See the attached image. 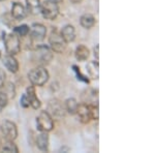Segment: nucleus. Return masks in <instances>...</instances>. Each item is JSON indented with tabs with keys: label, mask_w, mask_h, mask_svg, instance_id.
<instances>
[{
	"label": "nucleus",
	"mask_w": 155,
	"mask_h": 153,
	"mask_svg": "<svg viewBox=\"0 0 155 153\" xmlns=\"http://www.w3.org/2000/svg\"><path fill=\"white\" fill-rule=\"evenodd\" d=\"M90 106V112H91V118L92 119L97 120L99 117V112H98V105H89Z\"/></svg>",
	"instance_id": "nucleus-24"
},
{
	"label": "nucleus",
	"mask_w": 155,
	"mask_h": 153,
	"mask_svg": "<svg viewBox=\"0 0 155 153\" xmlns=\"http://www.w3.org/2000/svg\"><path fill=\"white\" fill-rule=\"evenodd\" d=\"M4 46H5L6 53L8 55L15 56L16 54H18L21 50V42L19 36L16 33L7 34L4 38Z\"/></svg>",
	"instance_id": "nucleus-3"
},
{
	"label": "nucleus",
	"mask_w": 155,
	"mask_h": 153,
	"mask_svg": "<svg viewBox=\"0 0 155 153\" xmlns=\"http://www.w3.org/2000/svg\"><path fill=\"white\" fill-rule=\"evenodd\" d=\"M78 101L74 98H68L66 99L65 104H64V107H65V111L71 115H74L77 113V109H78Z\"/></svg>",
	"instance_id": "nucleus-20"
},
{
	"label": "nucleus",
	"mask_w": 155,
	"mask_h": 153,
	"mask_svg": "<svg viewBox=\"0 0 155 153\" xmlns=\"http://www.w3.org/2000/svg\"><path fill=\"white\" fill-rule=\"evenodd\" d=\"M41 0H26L27 12L36 15L41 12Z\"/></svg>",
	"instance_id": "nucleus-17"
},
{
	"label": "nucleus",
	"mask_w": 155,
	"mask_h": 153,
	"mask_svg": "<svg viewBox=\"0 0 155 153\" xmlns=\"http://www.w3.org/2000/svg\"><path fill=\"white\" fill-rule=\"evenodd\" d=\"M41 12L45 19L54 20L59 14L58 4L51 0H46L41 4Z\"/></svg>",
	"instance_id": "nucleus-2"
},
{
	"label": "nucleus",
	"mask_w": 155,
	"mask_h": 153,
	"mask_svg": "<svg viewBox=\"0 0 155 153\" xmlns=\"http://www.w3.org/2000/svg\"><path fill=\"white\" fill-rule=\"evenodd\" d=\"M1 131L3 134L4 138L6 140H11L14 141L17 137H18V128H17V125L12 121H3L1 124Z\"/></svg>",
	"instance_id": "nucleus-8"
},
{
	"label": "nucleus",
	"mask_w": 155,
	"mask_h": 153,
	"mask_svg": "<svg viewBox=\"0 0 155 153\" xmlns=\"http://www.w3.org/2000/svg\"><path fill=\"white\" fill-rule=\"evenodd\" d=\"M74 55H76L77 60H79V61H85V60H87V58L89 57L88 48L83 46V45L77 47L76 52H74Z\"/></svg>",
	"instance_id": "nucleus-19"
},
{
	"label": "nucleus",
	"mask_w": 155,
	"mask_h": 153,
	"mask_svg": "<svg viewBox=\"0 0 155 153\" xmlns=\"http://www.w3.org/2000/svg\"><path fill=\"white\" fill-rule=\"evenodd\" d=\"M98 50H99V46H96L94 48V56L96 57V59L99 58V55H98Z\"/></svg>",
	"instance_id": "nucleus-29"
},
{
	"label": "nucleus",
	"mask_w": 155,
	"mask_h": 153,
	"mask_svg": "<svg viewBox=\"0 0 155 153\" xmlns=\"http://www.w3.org/2000/svg\"><path fill=\"white\" fill-rule=\"evenodd\" d=\"M21 106L23 108H28L30 106L29 104V100L27 98V95L26 94H23L21 97Z\"/></svg>",
	"instance_id": "nucleus-27"
},
{
	"label": "nucleus",
	"mask_w": 155,
	"mask_h": 153,
	"mask_svg": "<svg viewBox=\"0 0 155 153\" xmlns=\"http://www.w3.org/2000/svg\"><path fill=\"white\" fill-rule=\"evenodd\" d=\"M4 83H5V72L0 68V88L3 86Z\"/></svg>",
	"instance_id": "nucleus-28"
},
{
	"label": "nucleus",
	"mask_w": 155,
	"mask_h": 153,
	"mask_svg": "<svg viewBox=\"0 0 155 153\" xmlns=\"http://www.w3.org/2000/svg\"><path fill=\"white\" fill-rule=\"evenodd\" d=\"M3 64L9 72H12V74H16V72L19 71V63H18V61H17V59L15 58L12 55H6V56H4Z\"/></svg>",
	"instance_id": "nucleus-13"
},
{
	"label": "nucleus",
	"mask_w": 155,
	"mask_h": 153,
	"mask_svg": "<svg viewBox=\"0 0 155 153\" xmlns=\"http://www.w3.org/2000/svg\"><path fill=\"white\" fill-rule=\"evenodd\" d=\"M1 149H2V151H4V152H15V153H17L19 151L18 147H17L16 145L12 143V141H11V140H6V142L2 145Z\"/></svg>",
	"instance_id": "nucleus-22"
},
{
	"label": "nucleus",
	"mask_w": 155,
	"mask_h": 153,
	"mask_svg": "<svg viewBox=\"0 0 155 153\" xmlns=\"http://www.w3.org/2000/svg\"><path fill=\"white\" fill-rule=\"evenodd\" d=\"M71 1L72 2V3H81L82 0H71Z\"/></svg>",
	"instance_id": "nucleus-30"
},
{
	"label": "nucleus",
	"mask_w": 155,
	"mask_h": 153,
	"mask_svg": "<svg viewBox=\"0 0 155 153\" xmlns=\"http://www.w3.org/2000/svg\"><path fill=\"white\" fill-rule=\"evenodd\" d=\"M49 44L51 47L52 51L56 52V53H62L64 52L66 48V42L63 39L61 34L58 31H52L49 37Z\"/></svg>",
	"instance_id": "nucleus-5"
},
{
	"label": "nucleus",
	"mask_w": 155,
	"mask_h": 153,
	"mask_svg": "<svg viewBox=\"0 0 155 153\" xmlns=\"http://www.w3.org/2000/svg\"><path fill=\"white\" fill-rule=\"evenodd\" d=\"M76 114L79 117V120L82 123H88L91 118V112H90V106L87 104H81L78 106L77 113Z\"/></svg>",
	"instance_id": "nucleus-10"
},
{
	"label": "nucleus",
	"mask_w": 155,
	"mask_h": 153,
	"mask_svg": "<svg viewBox=\"0 0 155 153\" xmlns=\"http://www.w3.org/2000/svg\"><path fill=\"white\" fill-rule=\"evenodd\" d=\"M87 72H88L89 77L93 80H98L99 77V65L97 61H90L87 64Z\"/></svg>",
	"instance_id": "nucleus-16"
},
{
	"label": "nucleus",
	"mask_w": 155,
	"mask_h": 153,
	"mask_svg": "<svg viewBox=\"0 0 155 153\" xmlns=\"http://www.w3.org/2000/svg\"><path fill=\"white\" fill-rule=\"evenodd\" d=\"M60 34L63 37V39L67 42H71L74 41L76 38V30H74V27L71 26V25H66L62 28Z\"/></svg>",
	"instance_id": "nucleus-14"
},
{
	"label": "nucleus",
	"mask_w": 155,
	"mask_h": 153,
	"mask_svg": "<svg viewBox=\"0 0 155 153\" xmlns=\"http://www.w3.org/2000/svg\"><path fill=\"white\" fill-rule=\"evenodd\" d=\"M51 1H54V2H56V3H59V2H61L62 0H51Z\"/></svg>",
	"instance_id": "nucleus-31"
},
{
	"label": "nucleus",
	"mask_w": 155,
	"mask_h": 153,
	"mask_svg": "<svg viewBox=\"0 0 155 153\" xmlns=\"http://www.w3.org/2000/svg\"><path fill=\"white\" fill-rule=\"evenodd\" d=\"M36 145L41 151H48L49 148V135L46 131H42L41 135H37Z\"/></svg>",
	"instance_id": "nucleus-15"
},
{
	"label": "nucleus",
	"mask_w": 155,
	"mask_h": 153,
	"mask_svg": "<svg viewBox=\"0 0 155 153\" xmlns=\"http://www.w3.org/2000/svg\"><path fill=\"white\" fill-rule=\"evenodd\" d=\"M34 60L38 64L45 65L50 63V61L53 58V53L47 46H38L34 53Z\"/></svg>",
	"instance_id": "nucleus-6"
},
{
	"label": "nucleus",
	"mask_w": 155,
	"mask_h": 153,
	"mask_svg": "<svg viewBox=\"0 0 155 153\" xmlns=\"http://www.w3.org/2000/svg\"><path fill=\"white\" fill-rule=\"evenodd\" d=\"M7 100H8V98H7L6 95L4 94L2 91H0V111H2V110L6 107Z\"/></svg>",
	"instance_id": "nucleus-25"
},
{
	"label": "nucleus",
	"mask_w": 155,
	"mask_h": 153,
	"mask_svg": "<svg viewBox=\"0 0 155 153\" xmlns=\"http://www.w3.org/2000/svg\"><path fill=\"white\" fill-rule=\"evenodd\" d=\"M29 27L27 25H21V26H18L15 28V33L19 36H26L27 34L29 33Z\"/></svg>",
	"instance_id": "nucleus-23"
},
{
	"label": "nucleus",
	"mask_w": 155,
	"mask_h": 153,
	"mask_svg": "<svg viewBox=\"0 0 155 153\" xmlns=\"http://www.w3.org/2000/svg\"><path fill=\"white\" fill-rule=\"evenodd\" d=\"M47 112H48L52 117L61 118V117H64L66 111H65V107H64L63 102L60 101L59 99H52L49 101L48 111Z\"/></svg>",
	"instance_id": "nucleus-7"
},
{
	"label": "nucleus",
	"mask_w": 155,
	"mask_h": 153,
	"mask_svg": "<svg viewBox=\"0 0 155 153\" xmlns=\"http://www.w3.org/2000/svg\"><path fill=\"white\" fill-rule=\"evenodd\" d=\"M0 89H3L2 92L6 95L7 98H12V97L15 96V94H16V90H15L14 84H12V83H7V84L4 83L3 86H2Z\"/></svg>",
	"instance_id": "nucleus-21"
},
{
	"label": "nucleus",
	"mask_w": 155,
	"mask_h": 153,
	"mask_svg": "<svg viewBox=\"0 0 155 153\" xmlns=\"http://www.w3.org/2000/svg\"><path fill=\"white\" fill-rule=\"evenodd\" d=\"M28 78L31 84L34 86H44L49 80V72L46 68L39 66L30 71Z\"/></svg>",
	"instance_id": "nucleus-1"
},
{
	"label": "nucleus",
	"mask_w": 155,
	"mask_h": 153,
	"mask_svg": "<svg viewBox=\"0 0 155 153\" xmlns=\"http://www.w3.org/2000/svg\"><path fill=\"white\" fill-rule=\"evenodd\" d=\"M27 16V9L20 2H15L12 7V17L16 20H22Z\"/></svg>",
	"instance_id": "nucleus-11"
},
{
	"label": "nucleus",
	"mask_w": 155,
	"mask_h": 153,
	"mask_svg": "<svg viewBox=\"0 0 155 153\" xmlns=\"http://www.w3.org/2000/svg\"><path fill=\"white\" fill-rule=\"evenodd\" d=\"M36 125H37V128H38V130H41V131H46V132L51 131L54 127L53 117L47 111H42L36 117Z\"/></svg>",
	"instance_id": "nucleus-4"
},
{
	"label": "nucleus",
	"mask_w": 155,
	"mask_h": 153,
	"mask_svg": "<svg viewBox=\"0 0 155 153\" xmlns=\"http://www.w3.org/2000/svg\"><path fill=\"white\" fill-rule=\"evenodd\" d=\"M80 23H81L82 26L86 29L92 28V27L95 25V18L90 14H85L81 17V19H80Z\"/></svg>",
	"instance_id": "nucleus-18"
},
{
	"label": "nucleus",
	"mask_w": 155,
	"mask_h": 153,
	"mask_svg": "<svg viewBox=\"0 0 155 153\" xmlns=\"http://www.w3.org/2000/svg\"><path fill=\"white\" fill-rule=\"evenodd\" d=\"M29 31H30L31 38L35 42L44 41L45 36H46V33H47L46 27L42 24H33L31 27V30H29Z\"/></svg>",
	"instance_id": "nucleus-9"
},
{
	"label": "nucleus",
	"mask_w": 155,
	"mask_h": 153,
	"mask_svg": "<svg viewBox=\"0 0 155 153\" xmlns=\"http://www.w3.org/2000/svg\"><path fill=\"white\" fill-rule=\"evenodd\" d=\"M27 95V98L29 100V104L30 106H31L33 109H39L41 108V100L37 98L36 96V93H35V88H34V86H30L27 88V91L26 93Z\"/></svg>",
	"instance_id": "nucleus-12"
},
{
	"label": "nucleus",
	"mask_w": 155,
	"mask_h": 153,
	"mask_svg": "<svg viewBox=\"0 0 155 153\" xmlns=\"http://www.w3.org/2000/svg\"><path fill=\"white\" fill-rule=\"evenodd\" d=\"M0 148H1V142H0Z\"/></svg>",
	"instance_id": "nucleus-32"
},
{
	"label": "nucleus",
	"mask_w": 155,
	"mask_h": 153,
	"mask_svg": "<svg viewBox=\"0 0 155 153\" xmlns=\"http://www.w3.org/2000/svg\"><path fill=\"white\" fill-rule=\"evenodd\" d=\"M0 1H3V0H0Z\"/></svg>",
	"instance_id": "nucleus-33"
},
{
	"label": "nucleus",
	"mask_w": 155,
	"mask_h": 153,
	"mask_svg": "<svg viewBox=\"0 0 155 153\" xmlns=\"http://www.w3.org/2000/svg\"><path fill=\"white\" fill-rule=\"evenodd\" d=\"M72 68H74V71L76 72L78 79L81 80V81H83V82H85V83H88V79H86V78H85V76H83V75L81 74V72H80L79 67H77L76 65H74V66H72Z\"/></svg>",
	"instance_id": "nucleus-26"
}]
</instances>
